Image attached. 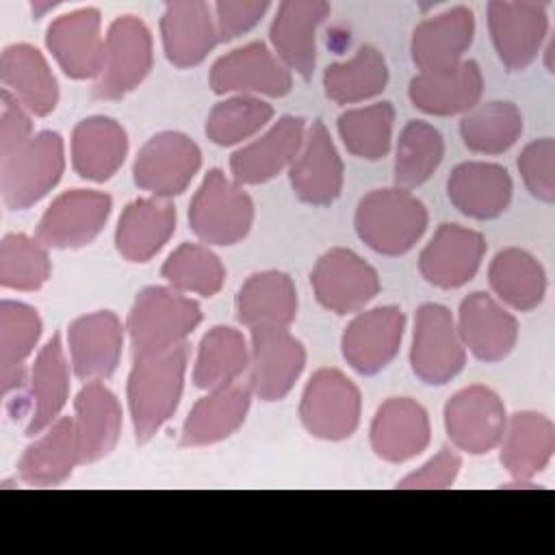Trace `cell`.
Masks as SVG:
<instances>
[{
  "label": "cell",
  "instance_id": "ab89813d",
  "mask_svg": "<svg viewBox=\"0 0 555 555\" xmlns=\"http://www.w3.org/2000/svg\"><path fill=\"white\" fill-rule=\"evenodd\" d=\"M249 369V347L245 336L225 325L208 330L199 343L193 384L202 390H212L236 382Z\"/></svg>",
  "mask_w": 555,
  "mask_h": 555
},
{
  "label": "cell",
  "instance_id": "ba28073f",
  "mask_svg": "<svg viewBox=\"0 0 555 555\" xmlns=\"http://www.w3.org/2000/svg\"><path fill=\"white\" fill-rule=\"evenodd\" d=\"M360 390L338 369H319L304 388L299 416L306 431L321 440H345L360 423Z\"/></svg>",
  "mask_w": 555,
  "mask_h": 555
},
{
  "label": "cell",
  "instance_id": "7a4b0ae2",
  "mask_svg": "<svg viewBox=\"0 0 555 555\" xmlns=\"http://www.w3.org/2000/svg\"><path fill=\"white\" fill-rule=\"evenodd\" d=\"M427 208L410 191L375 189L366 193L356 208L358 236L382 256H401L410 251L427 228Z\"/></svg>",
  "mask_w": 555,
  "mask_h": 555
},
{
  "label": "cell",
  "instance_id": "d6986e66",
  "mask_svg": "<svg viewBox=\"0 0 555 555\" xmlns=\"http://www.w3.org/2000/svg\"><path fill=\"white\" fill-rule=\"evenodd\" d=\"M67 345L74 375L82 382H102L121 360L124 325L111 310L82 314L69 323Z\"/></svg>",
  "mask_w": 555,
  "mask_h": 555
},
{
  "label": "cell",
  "instance_id": "6da1fadb",
  "mask_svg": "<svg viewBox=\"0 0 555 555\" xmlns=\"http://www.w3.org/2000/svg\"><path fill=\"white\" fill-rule=\"evenodd\" d=\"M186 343L167 351L134 356L128 375V408L137 442H147L173 416L186 371Z\"/></svg>",
  "mask_w": 555,
  "mask_h": 555
},
{
  "label": "cell",
  "instance_id": "5bb4252c",
  "mask_svg": "<svg viewBox=\"0 0 555 555\" xmlns=\"http://www.w3.org/2000/svg\"><path fill=\"white\" fill-rule=\"evenodd\" d=\"M505 423L503 401L494 390L479 384L462 388L444 405V427L451 442L470 455L499 447Z\"/></svg>",
  "mask_w": 555,
  "mask_h": 555
},
{
  "label": "cell",
  "instance_id": "7c38bea8",
  "mask_svg": "<svg viewBox=\"0 0 555 555\" xmlns=\"http://www.w3.org/2000/svg\"><path fill=\"white\" fill-rule=\"evenodd\" d=\"M113 199L108 193L72 189L61 193L37 225V241L52 249H76L89 245L108 221Z\"/></svg>",
  "mask_w": 555,
  "mask_h": 555
},
{
  "label": "cell",
  "instance_id": "7bdbcfd3",
  "mask_svg": "<svg viewBox=\"0 0 555 555\" xmlns=\"http://www.w3.org/2000/svg\"><path fill=\"white\" fill-rule=\"evenodd\" d=\"M444 156L442 134L427 121L412 119L403 126L395 152V184L399 189L421 186L431 178Z\"/></svg>",
  "mask_w": 555,
  "mask_h": 555
},
{
  "label": "cell",
  "instance_id": "7dc6e473",
  "mask_svg": "<svg viewBox=\"0 0 555 555\" xmlns=\"http://www.w3.org/2000/svg\"><path fill=\"white\" fill-rule=\"evenodd\" d=\"M46 245L26 234H7L0 243V284L13 291H37L50 278Z\"/></svg>",
  "mask_w": 555,
  "mask_h": 555
},
{
  "label": "cell",
  "instance_id": "8992f818",
  "mask_svg": "<svg viewBox=\"0 0 555 555\" xmlns=\"http://www.w3.org/2000/svg\"><path fill=\"white\" fill-rule=\"evenodd\" d=\"M154 63L152 35L143 20L119 15L104 39V63L93 85V98L119 100L137 89Z\"/></svg>",
  "mask_w": 555,
  "mask_h": 555
},
{
  "label": "cell",
  "instance_id": "8d00e7d4",
  "mask_svg": "<svg viewBox=\"0 0 555 555\" xmlns=\"http://www.w3.org/2000/svg\"><path fill=\"white\" fill-rule=\"evenodd\" d=\"M236 317L251 327H288L297 317V291L282 271H260L245 280L236 295Z\"/></svg>",
  "mask_w": 555,
  "mask_h": 555
},
{
  "label": "cell",
  "instance_id": "d4e9b609",
  "mask_svg": "<svg viewBox=\"0 0 555 555\" xmlns=\"http://www.w3.org/2000/svg\"><path fill=\"white\" fill-rule=\"evenodd\" d=\"M306 137V121L295 115L280 117L262 137L236 150L230 158L232 180L262 184L293 163Z\"/></svg>",
  "mask_w": 555,
  "mask_h": 555
},
{
  "label": "cell",
  "instance_id": "4fadbf2b",
  "mask_svg": "<svg viewBox=\"0 0 555 555\" xmlns=\"http://www.w3.org/2000/svg\"><path fill=\"white\" fill-rule=\"evenodd\" d=\"M310 284L317 301L336 314L358 312L379 293L377 271L345 247H334L317 260Z\"/></svg>",
  "mask_w": 555,
  "mask_h": 555
},
{
  "label": "cell",
  "instance_id": "e575fe53",
  "mask_svg": "<svg viewBox=\"0 0 555 555\" xmlns=\"http://www.w3.org/2000/svg\"><path fill=\"white\" fill-rule=\"evenodd\" d=\"M126 130L111 117L95 115L76 124L72 132L74 171L93 182L108 180L126 160Z\"/></svg>",
  "mask_w": 555,
  "mask_h": 555
},
{
  "label": "cell",
  "instance_id": "681fc988",
  "mask_svg": "<svg viewBox=\"0 0 555 555\" xmlns=\"http://www.w3.org/2000/svg\"><path fill=\"white\" fill-rule=\"evenodd\" d=\"M269 11L267 0H243L230 2L219 0L215 4V24L219 33V41H232L238 35L251 30Z\"/></svg>",
  "mask_w": 555,
  "mask_h": 555
},
{
  "label": "cell",
  "instance_id": "30bf717a",
  "mask_svg": "<svg viewBox=\"0 0 555 555\" xmlns=\"http://www.w3.org/2000/svg\"><path fill=\"white\" fill-rule=\"evenodd\" d=\"M306 364L304 345L286 327H251L249 388L262 401L284 399Z\"/></svg>",
  "mask_w": 555,
  "mask_h": 555
},
{
  "label": "cell",
  "instance_id": "f1b7e54d",
  "mask_svg": "<svg viewBox=\"0 0 555 555\" xmlns=\"http://www.w3.org/2000/svg\"><path fill=\"white\" fill-rule=\"evenodd\" d=\"M249 403L251 388L238 379L208 390V395L191 408L182 425L180 444L206 447L232 436L245 423Z\"/></svg>",
  "mask_w": 555,
  "mask_h": 555
},
{
  "label": "cell",
  "instance_id": "f6af8a7d",
  "mask_svg": "<svg viewBox=\"0 0 555 555\" xmlns=\"http://www.w3.org/2000/svg\"><path fill=\"white\" fill-rule=\"evenodd\" d=\"M160 273L171 288L202 297L217 295L225 280L221 260L208 247L195 243H182L178 249H173L163 262Z\"/></svg>",
  "mask_w": 555,
  "mask_h": 555
},
{
  "label": "cell",
  "instance_id": "484cf974",
  "mask_svg": "<svg viewBox=\"0 0 555 555\" xmlns=\"http://www.w3.org/2000/svg\"><path fill=\"white\" fill-rule=\"evenodd\" d=\"M475 37V15L468 7H453L423 20L410 41V54L421 72H440L457 65Z\"/></svg>",
  "mask_w": 555,
  "mask_h": 555
},
{
  "label": "cell",
  "instance_id": "b9f144b4",
  "mask_svg": "<svg viewBox=\"0 0 555 555\" xmlns=\"http://www.w3.org/2000/svg\"><path fill=\"white\" fill-rule=\"evenodd\" d=\"M522 134V115L512 102H486L470 108L460 121V137L470 152L503 154Z\"/></svg>",
  "mask_w": 555,
  "mask_h": 555
},
{
  "label": "cell",
  "instance_id": "816d5d0a",
  "mask_svg": "<svg viewBox=\"0 0 555 555\" xmlns=\"http://www.w3.org/2000/svg\"><path fill=\"white\" fill-rule=\"evenodd\" d=\"M2 115H0V158L15 152L33 137V121L28 111L2 89Z\"/></svg>",
  "mask_w": 555,
  "mask_h": 555
},
{
  "label": "cell",
  "instance_id": "9a60e30c",
  "mask_svg": "<svg viewBox=\"0 0 555 555\" xmlns=\"http://www.w3.org/2000/svg\"><path fill=\"white\" fill-rule=\"evenodd\" d=\"M210 87L215 93L236 95H286L293 87L291 72L262 43L254 41L219 56L210 69Z\"/></svg>",
  "mask_w": 555,
  "mask_h": 555
},
{
  "label": "cell",
  "instance_id": "3957f363",
  "mask_svg": "<svg viewBox=\"0 0 555 555\" xmlns=\"http://www.w3.org/2000/svg\"><path fill=\"white\" fill-rule=\"evenodd\" d=\"M199 321L197 301L176 288L147 286L137 295L126 321L132 353L147 356L182 345Z\"/></svg>",
  "mask_w": 555,
  "mask_h": 555
},
{
  "label": "cell",
  "instance_id": "f907efd6",
  "mask_svg": "<svg viewBox=\"0 0 555 555\" xmlns=\"http://www.w3.org/2000/svg\"><path fill=\"white\" fill-rule=\"evenodd\" d=\"M462 460L460 455L449 449L442 447L427 464H423L418 470L410 473L408 477H403L397 488H412V490H442V488H451L457 473H460Z\"/></svg>",
  "mask_w": 555,
  "mask_h": 555
},
{
  "label": "cell",
  "instance_id": "f546056e",
  "mask_svg": "<svg viewBox=\"0 0 555 555\" xmlns=\"http://www.w3.org/2000/svg\"><path fill=\"white\" fill-rule=\"evenodd\" d=\"M512 178L494 163H462L447 180L449 202L470 219H494L509 206Z\"/></svg>",
  "mask_w": 555,
  "mask_h": 555
},
{
  "label": "cell",
  "instance_id": "ffe728a7",
  "mask_svg": "<svg viewBox=\"0 0 555 555\" xmlns=\"http://www.w3.org/2000/svg\"><path fill=\"white\" fill-rule=\"evenodd\" d=\"M486 241L457 223H442L418 256L421 275L438 288H460L470 282L483 260Z\"/></svg>",
  "mask_w": 555,
  "mask_h": 555
},
{
  "label": "cell",
  "instance_id": "cb8c5ba5",
  "mask_svg": "<svg viewBox=\"0 0 555 555\" xmlns=\"http://www.w3.org/2000/svg\"><path fill=\"white\" fill-rule=\"evenodd\" d=\"M160 35L167 61L180 69L199 65L219 43L215 17L202 0L167 2L160 17Z\"/></svg>",
  "mask_w": 555,
  "mask_h": 555
},
{
  "label": "cell",
  "instance_id": "277c9868",
  "mask_svg": "<svg viewBox=\"0 0 555 555\" xmlns=\"http://www.w3.org/2000/svg\"><path fill=\"white\" fill-rule=\"evenodd\" d=\"M63 169V137L54 130H43L30 137L0 163V191L4 204L13 210L30 208L56 186Z\"/></svg>",
  "mask_w": 555,
  "mask_h": 555
},
{
  "label": "cell",
  "instance_id": "8fae6325",
  "mask_svg": "<svg viewBox=\"0 0 555 555\" xmlns=\"http://www.w3.org/2000/svg\"><path fill=\"white\" fill-rule=\"evenodd\" d=\"M488 28L494 50L507 72H522L535 61L546 39V4L529 0H492L488 4Z\"/></svg>",
  "mask_w": 555,
  "mask_h": 555
},
{
  "label": "cell",
  "instance_id": "bcb514c9",
  "mask_svg": "<svg viewBox=\"0 0 555 555\" xmlns=\"http://www.w3.org/2000/svg\"><path fill=\"white\" fill-rule=\"evenodd\" d=\"M273 117V106L256 95H232L212 106L206 117V137L215 145H236L260 132Z\"/></svg>",
  "mask_w": 555,
  "mask_h": 555
},
{
  "label": "cell",
  "instance_id": "9c48e42d",
  "mask_svg": "<svg viewBox=\"0 0 555 555\" xmlns=\"http://www.w3.org/2000/svg\"><path fill=\"white\" fill-rule=\"evenodd\" d=\"M199 165L197 143L182 132L167 130L143 143L132 165V178L139 189L169 199L191 184Z\"/></svg>",
  "mask_w": 555,
  "mask_h": 555
},
{
  "label": "cell",
  "instance_id": "ee69618b",
  "mask_svg": "<svg viewBox=\"0 0 555 555\" xmlns=\"http://www.w3.org/2000/svg\"><path fill=\"white\" fill-rule=\"evenodd\" d=\"M395 108L390 102H377L345 111L338 117V134L349 154L366 160H379L390 150Z\"/></svg>",
  "mask_w": 555,
  "mask_h": 555
},
{
  "label": "cell",
  "instance_id": "ac0fdd59",
  "mask_svg": "<svg viewBox=\"0 0 555 555\" xmlns=\"http://www.w3.org/2000/svg\"><path fill=\"white\" fill-rule=\"evenodd\" d=\"M288 178L295 195L306 204L327 206L340 195L345 167L321 119L306 130L304 143L288 165Z\"/></svg>",
  "mask_w": 555,
  "mask_h": 555
},
{
  "label": "cell",
  "instance_id": "603a6c76",
  "mask_svg": "<svg viewBox=\"0 0 555 555\" xmlns=\"http://www.w3.org/2000/svg\"><path fill=\"white\" fill-rule=\"evenodd\" d=\"M464 347L481 362H501L518 340V321L486 293H470L457 312Z\"/></svg>",
  "mask_w": 555,
  "mask_h": 555
},
{
  "label": "cell",
  "instance_id": "52a82bcc",
  "mask_svg": "<svg viewBox=\"0 0 555 555\" xmlns=\"http://www.w3.org/2000/svg\"><path fill=\"white\" fill-rule=\"evenodd\" d=\"M410 364L414 375L429 386H442L464 369L466 347L444 306L423 304L416 310Z\"/></svg>",
  "mask_w": 555,
  "mask_h": 555
},
{
  "label": "cell",
  "instance_id": "836d02e7",
  "mask_svg": "<svg viewBox=\"0 0 555 555\" xmlns=\"http://www.w3.org/2000/svg\"><path fill=\"white\" fill-rule=\"evenodd\" d=\"M501 464L518 481L542 473L555 451V427L540 412H516L501 438Z\"/></svg>",
  "mask_w": 555,
  "mask_h": 555
},
{
  "label": "cell",
  "instance_id": "7402d4cb",
  "mask_svg": "<svg viewBox=\"0 0 555 555\" xmlns=\"http://www.w3.org/2000/svg\"><path fill=\"white\" fill-rule=\"evenodd\" d=\"M429 416L421 403L410 397L386 399L371 423V447L377 457L401 464L429 444Z\"/></svg>",
  "mask_w": 555,
  "mask_h": 555
},
{
  "label": "cell",
  "instance_id": "4316f807",
  "mask_svg": "<svg viewBox=\"0 0 555 555\" xmlns=\"http://www.w3.org/2000/svg\"><path fill=\"white\" fill-rule=\"evenodd\" d=\"M483 76L475 61H460L440 72H421L410 80L408 95L412 104L436 117L468 113L479 104Z\"/></svg>",
  "mask_w": 555,
  "mask_h": 555
},
{
  "label": "cell",
  "instance_id": "f35d334b",
  "mask_svg": "<svg viewBox=\"0 0 555 555\" xmlns=\"http://www.w3.org/2000/svg\"><path fill=\"white\" fill-rule=\"evenodd\" d=\"M490 286L499 299L514 310H533L542 304L546 293L544 267L525 249H501L488 269Z\"/></svg>",
  "mask_w": 555,
  "mask_h": 555
},
{
  "label": "cell",
  "instance_id": "e0dca14e",
  "mask_svg": "<svg viewBox=\"0 0 555 555\" xmlns=\"http://www.w3.org/2000/svg\"><path fill=\"white\" fill-rule=\"evenodd\" d=\"M405 314L397 306H379L360 312L345 330L343 358L362 375H375L399 353Z\"/></svg>",
  "mask_w": 555,
  "mask_h": 555
},
{
  "label": "cell",
  "instance_id": "74e56055",
  "mask_svg": "<svg viewBox=\"0 0 555 555\" xmlns=\"http://www.w3.org/2000/svg\"><path fill=\"white\" fill-rule=\"evenodd\" d=\"M39 336L41 319L33 306L11 299L0 304V379L4 395L28 386L24 362Z\"/></svg>",
  "mask_w": 555,
  "mask_h": 555
},
{
  "label": "cell",
  "instance_id": "d6a6232c",
  "mask_svg": "<svg viewBox=\"0 0 555 555\" xmlns=\"http://www.w3.org/2000/svg\"><path fill=\"white\" fill-rule=\"evenodd\" d=\"M4 89L33 115L43 117L56 108L59 85L43 54L28 43L7 46L0 59Z\"/></svg>",
  "mask_w": 555,
  "mask_h": 555
},
{
  "label": "cell",
  "instance_id": "4dcf8cb0",
  "mask_svg": "<svg viewBox=\"0 0 555 555\" xmlns=\"http://www.w3.org/2000/svg\"><path fill=\"white\" fill-rule=\"evenodd\" d=\"M78 464H82V460L76 423L72 416H61L24 449L17 473L24 483L46 488L69 479Z\"/></svg>",
  "mask_w": 555,
  "mask_h": 555
},
{
  "label": "cell",
  "instance_id": "5b68a950",
  "mask_svg": "<svg viewBox=\"0 0 555 555\" xmlns=\"http://www.w3.org/2000/svg\"><path fill=\"white\" fill-rule=\"evenodd\" d=\"M254 223V202L221 169H210L189 206V225L208 245H234Z\"/></svg>",
  "mask_w": 555,
  "mask_h": 555
},
{
  "label": "cell",
  "instance_id": "44dd1931",
  "mask_svg": "<svg viewBox=\"0 0 555 555\" xmlns=\"http://www.w3.org/2000/svg\"><path fill=\"white\" fill-rule=\"evenodd\" d=\"M332 7L323 0H286L269 28L275 56L291 72L310 78L317 65V28Z\"/></svg>",
  "mask_w": 555,
  "mask_h": 555
},
{
  "label": "cell",
  "instance_id": "1f68e13d",
  "mask_svg": "<svg viewBox=\"0 0 555 555\" xmlns=\"http://www.w3.org/2000/svg\"><path fill=\"white\" fill-rule=\"evenodd\" d=\"M176 230V208L165 197H139L130 202L115 230L117 251L130 262H147Z\"/></svg>",
  "mask_w": 555,
  "mask_h": 555
},
{
  "label": "cell",
  "instance_id": "c3c4849f",
  "mask_svg": "<svg viewBox=\"0 0 555 555\" xmlns=\"http://www.w3.org/2000/svg\"><path fill=\"white\" fill-rule=\"evenodd\" d=\"M518 171L527 191L540 202H555V141L551 137L531 141L518 156Z\"/></svg>",
  "mask_w": 555,
  "mask_h": 555
},
{
  "label": "cell",
  "instance_id": "83f0119b",
  "mask_svg": "<svg viewBox=\"0 0 555 555\" xmlns=\"http://www.w3.org/2000/svg\"><path fill=\"white\" fill-rule=\"evenodd\" d=\"M69 397V364L63 351L61 336L54 334L37 353L30 369L28 390L24 392L28 408L26 436H37L46 431L54 421Z\"/></svg>",
  "mask_w": 555,
  "mask_h": 555
},
{
  "label": "cell",
  "instance_id": "2e32d148",
  "mask_svg": "<svg viewBox=\"0 0 555 555\" xmlns=\"http://www.w3.org/2000/svg\"><path fill=\"white\" fill-rule=\"evenodd\" d=\"M46 46L69 78H98L104 63L100 11L85 7L59 15L46 30Z\"/></svg>",
  "mask_w": 555,
  "mask_h": 555
},
{
  "label": "cell",
  "instance_id": "60d3db41",
  "mask_svg": "<svg viewBox=\"0 0 555 555\" xmlns=\"http://www.w3.org/2000/svg\"><path fill=\"white\" fill-rule=\"evenodd\" d=\"M388 85V65L373 46H362L343 63H332L323 74L325 95L336 104H356L379 95Z\"/></svg>",
  "mask_w": 555,
  "mask_h": 555
},
{
  "label": "cell",
  "instance_id": "d590c367",
  "mask_svg": "<svg viewBox=\"0 0 555 555\" xmlns=\"http://www.w3.org/2000/svg\"><path fill=\"white\" fill-rule=\"evenodd\" d=\"M76 431L82 464L106 457L121 434V405L102 382H87L76 401Z\"/></svg>",
  "mask_w": 555,
  "mask_h": 555
}]
</instances>
